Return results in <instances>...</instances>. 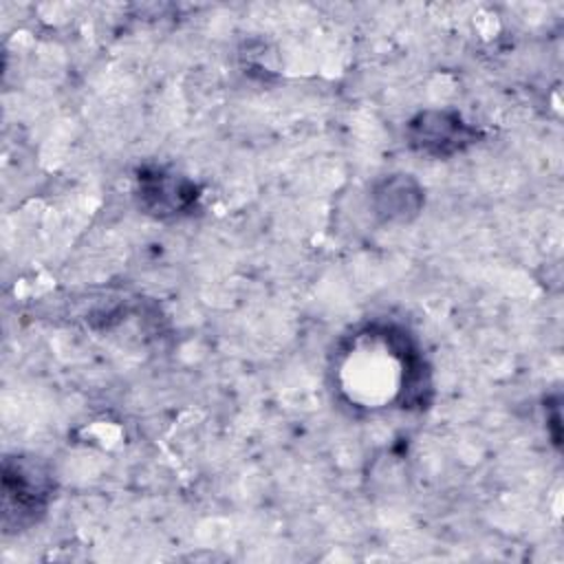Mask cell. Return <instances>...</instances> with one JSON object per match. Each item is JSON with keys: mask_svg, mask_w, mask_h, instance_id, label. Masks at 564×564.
Segmentation results:
<instances>
[{"mask_svg": "<svg viewBox=\"0 0 564 564\" xmlns=\"http://www.w3.org/2000/svg\"><path fill=\"white\" fill-rule=\"evenodd\" d=\"M421 205V192L408 174L386 178L375 192V209L386 220H405L416 214Z\"/></svg>", "mask_w": 564, "mask_h": 564, "instance_id": "3", "label": "cell"}, {"mask_svg": "<svg viewBox=\"0 0 564 564\" xmlns=\"http://www.w3.org/2000/svg\"><path fill=\"white\" fill-rule=\"evenodd\" d=\"M33 471L24 465L11 467L7 460L4 465V522L15 513V524H22L35 511L44 507L46 489L40 480L31 478Z\"/></svg>", "mask_w": 564, "mask_h": 564, "instance_id": "2", "label": "cell"}, {"mask_svg": "<svg viewBox=\"0 0 564 564\" xmlns=\"http://www.w3.org/2000/svg\"><path fill=\"white\" fill-rule=\"evenodd\" d=\"M143 196L148 198L150 209L159 214H174L194 198V189L181 178L154 174L150 178H143Z\"/></svg>", "mask_w": 564, "mask_h": 564, "instance_id": "4", "label": "cell"}, {"mask_svg": "<svg viewBox=\"0 0 564 564\" xmlns=\"http://www.w3.org/2000/svg\"><path fill=\"white\" fill-rule=\"evenodd\" d=\"M412 143L430 154H452L474 139V132L458 115L445 110H430L410 123Z\"/></svg>", "mask_w": 564, "mask_h": 564, "instance_id": "1", "label": "cell"}]
</instances>
